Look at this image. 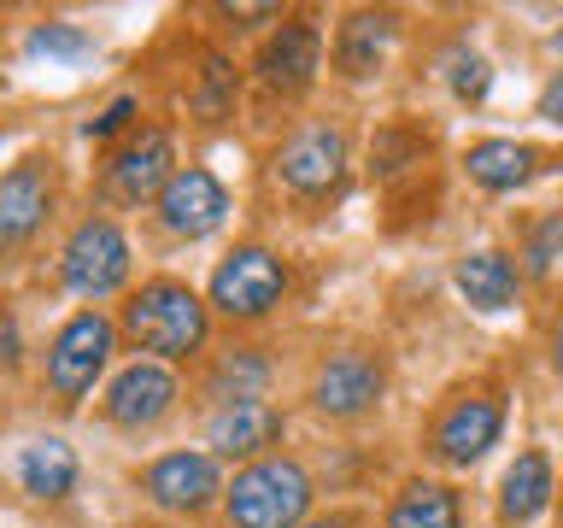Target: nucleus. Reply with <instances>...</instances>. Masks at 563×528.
I'll return each mask as SVG.
<instances>
[{
	"label": "nucleus",
	"instance_id": "nucleus-1",
	"mask_svg": "<svg viewBox=\"0 0 563 528\" xmlns=\"http://www.w3.org/2000/svg\"><path fill=\"white\" fill-rule=\"evenodd\" d=\"M123 334L135 352H158V359H188L206 346V306L183 282H147L123 306Z\"/></svg>",
	"mask_w": 563,
	"mask_h": 528
},
{
	"label": "nucleus",
	"instance_id": "nucleus-2",
	"mask_svg": "<svg viewBox=\"0 0 563 528\" xmlns=\"http://www.w3.org/2000/svg\"><path fill=\"white\" fill-rule=\"evenodd\" d=\"M306 505H311V475L294 458H258L223 493L229 528H299Z\"/></svg>",
	"mask_w": 563,
	"mask_h": 528
},
{
	"label": "nucleus",
	"instance_id": "nucleus-3",
	"mask_svg": "<svg viewBox=\"0 0 563 528\" xmlns=\"http://www.w3.org/2000/svg\"><path fill=\"white\" fill-rule=\"evenodd\" d=\"M112 359V323L100 311H77L47 346V387L59 405H77Z\"/></svg>",
	"mask_w": 563,
	"mask_h": 528
},
{
	"label": "nucleus",
	"instance_id": "nucleus-4",
	"mask_svg": "<svg viewBox=\"0 0 563 528\" xmlns=\"http://www.w3.org/2000/svg\"><path fill=\"white\" fill-rule=\"evenodd\" d=\"M288 294V271H282L276 253H264V246H235L218 276H211V306L223 317H241V323H253L276 306V299Z\"/></svg>",
	"mask_w": 563,
	"mask_h": 528
},
{
	"label": "nucleus",
	"instance_id": "nucleus-5",
	"mask_svg": "<svg viewBox=\"0 0 563 528\" xmlns=\"http://www.w3.org/2000/svg\"><path fill=\"white\" fill-rule=\"evenodd\" d=\"M130 276V241L112 218H82L65 241V282L82 299H106Z\"/></svg>",
	"mask_w": 563,
	"mask_h": 528
},
{
	"label": "nucleus",
	"instance_id": "nucleus-6",
	"mask_svg": "<svg viewBox=\"0 0 563 528\" xmlns=\"http://www.w3.org/2000/svg\"><path fill=\"white\" fill-rule=\"evenodd\" d=\"M47 218H53V165L42 153H30L0 176V253L30 246L47 229Z\"/></svg>",
	"mask_w": 563,
	"mask_h": 528
},
{
	"label": "nucleus",
	"instance_id": "nucleus-7",
	"mask_svg": "<svg viewBox=\"0 0 563 528\" xmlns=\"http://www.w3.org/2000/svg\"><path fill=\"white\" fill-rule=\"evenodd\" d=\"M276 176H282V188H294V194H329V188H341V176H346V130H334V123H311V130H299L282 141V153H276Z\"/></svg>",
	"mask_w": 563,
	"mask_h": 528
},
{
	"label": "nucleus",
	"instance_id": "nucleus-8",
	"mask_svg": "<svg viewBox=\"0 0 563 528\" xmlns=\"http://www.w3.org/2000/svg\"><path fill=\"white\" fill-rule=\"evenodd\" d=\"M170 165H176V158H170V135L158 130V123H147V130H135L112 153V165H106V188H112V200L141 206V200H153V194H165V183L176 176Z\"/></svg>",
	"mask_w": 563,
	"mask_h": 528
},
{
	"label": "nucleus",
	"instance_id": "nucleus-9",
	"mask_svg": "<svg viewBox=\"0 0 563 528\" xmlns=\"http://www.w3.org/2000/svg\"><path fill=\"white\" fill-rule=\"evenodd\" d=\"M223 211H229V194H223L218 176L200 170V165L176 170L165 183V194H158V223H165L170 235H188V241L211 235V229L223 223Z\"/></svg>",
	"mask_w": 563,
	"mask_h": 528
},
{
	"label": "nucleus",
	"instance_id": "nucleus-10",
	"mask_svg": "<svg viewBox=\"0 0 563 528\" xmlns=\"http://www.w3.org/2000/svg\"><path fill=\"white\" fill-rule=\"evenodd\" d=\"M382 399V364L369 352H334L311 382V405L323 417H364Z\"/></svg>",
	"mask_w": 563,
	"mask_h": 528
},
{
	"label": "nucleus",
	"instance_id": "nucleus-11",
	"mask_svg": "<svg viewBox=\"0 0 563 528\" xmlns=\"http://www.w3.org/2000/svg\"><path fill=\"white\" fill-rule=\"evenodd\" d=\"M317 65H323V35H317V24H306V18H288V24L258 47V82L276 88V95L311 88Z\"/></svg>",
	"mask_w": 563,
	"mask_h": 528
},
{
	"label": "nucleus",
	"instance_id": "nucleus-12",
	"mask_svg": "<svg viewBox=\"0 0 563 528\" xmlns=\"http://www.w3.org/2000/svg\"><path fill=\"white\" fill-rule=\"evenodd\" d=\"M141 487H147V499L165 505V510H206L223 493L218 487V458H206V452H165L158 464H147Z\"/></svg>",
	"mask_w": 563,
	"mask_h": 528
},
{
	"label": "nucleus",
	"instance_id": "nucleus-13",
	"mask_svg": "<svg viewBox=\"0 0 563 528\" xmlns=\"http://www.w3.org/2000/svg\"><path fill=\"white\" fill-rule=\"evenodd\" d=\"M499 429H505V405L493 394H470L434 422V452L446 458V464H475V458L499 440Z\"/></svg>",
	"mask_w": 563,
	"mask_h": 528
},
{
	"label": "nucleus",
	"instance_id": "nucleus-14",
	"mask_svg": "<svg viewBox=\"0 0 563 528\" xmlns=\"http://www.w3.org/2000/svg\"><path fill=\"white\" fill-rule=\"evenodd\" d=\"M170 405H176V376L158 364H130L112 387H106V417H112L118 429H153Z\"/></svg>",
	"mask_w": 563,
	"mask_h": 528
},
{
	"label": "nucleus",
	"instance_id": "nucleus-15",
	"mask_svg": "<svg viewBox=\"0 0 563 528\" xmlns=\"http://www.w3.org/2000/svg\"><path fill=\"white\" fill-rule=\"evenodd\" d=\"M206 440H211L223 458H253V452H264V447H276V440H282V411H276L271 399L218 405V417H211Z\"/></svg>",
	"mask_w": 563,
	"mask_h": 528
},
{
	"label": "nucleus",
	"instance_id": "nucleus-16",
	"mask_svg": "<svg viewBox=\"0 0 563 528\" xmlns=\"http://www.w3.org/2000/svg\"><path fill=\"white\" fill-rule=\"evenodd\" d=\"M387 47H394V18L387 12H352L341 35H334V65L346 70V77H376Z\"/></svg>",
	"mask_w": 563,
	"mask_h": 528
},
{
	"label": "nucleus",
	"instance_id": "nucleus-17",
	"mask_svg": "<svg viewBox=\"0 0 563 528\" xmlns=\"http://www.w3.org/2000/svg\"><path fill=\"white\" fill-rule=\"evenodd\" d=\"M18 482H24L30 499H65L77 487V452L65 440H30L18 452Z\"/></svg>",
	"mask_w": 563,
	"mask_h": 528
},
{
	"label": "nucleus",
	"instance_id": "nucleus-18",
	"mask_svg": "<svg viewBox=\"0 0 563 528\" xmlns=\"http://www.w3.org/2000/svg\"><path fill=\"white\" fill-rule=\"evenodd\" d=\"M545 499H552V464H545V452H522L499 482V517L528 522L545 510Z\"/></svg>",
	"mask_w": 563,
	"mask_h": 528
},
{
	"label": "nucleus",
	"instance_id": "nucleus-19",
	"mask_svg": "<svg viewBox=\"0 0 563 528\" xmlns=\"http://www.w3.org/2000/svg\"><path fill=\"white\" fill-rule=\"evenodd\" d=\"M464 165H470V176H475L482 188L505 194V188H522L528 176H534L540 153L522 147V141H475V147L464 153Z\"/></svg>",
	"mask_w": 563,
	"mask_h": 528
},
{
	"label": "nucleus",
	"instance_id": "nucleus-20",
	"mask_svg": "<svg viewBox=\"0 0 563 528\" xmlns=\"http://www.w3.org/2000/svg\"><path fill=\"white\" fill-rule=\"evenodd\" d=\"M457 294L482 311H505L517 299V264L505 253H470L457 258Z\"/></svg>",
	"mask_w": 563,
	"mask_h": 528
},
{
	"label": "nucleus",
	"instance_id": "nucleus-21",
	"mask_svg": "<svg viewBox=\"0 0 563 528\" xmlns=\"http://www.w3.org/2000/svg\"><path fill=\"white\" fill-rule=\"evenodd\" d=\"M387 528H457V493L440 482H411L387 510Z\"/></svg>",
	"mask_w": 563,
	"mask_h": 528
},
{
	"label": "nucleus",
	"instance_id": "nucleus-22",
	"mask_svg": "<svg viewBox=\"0 0 563 528\" xmlns=\"http://www.w3.org/2000/svg\"><path fill=\"white\" fill-rule=\"evenodd\" d=\"M264 382H271V364L258 359V352H229V359L206 376V394L218 405H246L264 394Z\"/></svg>",
	"mask_w": 563,
	"mask_h": 528
},
{
	"label": "nucleus",
	"instance_id": "nucleus-23",
	"mask_svg": "<svg viewBox=\"0 0 563 528\" xmlns=\"http://www.w3.org/2000/svg\"><path fill=\"white\" fill-rule=\"evenodd\" d=\"M229 100H235V70H229V59H218V53H206V70H200V88H194V106H200L206 118H223Z\"/></svg>",
	"mask_w": 563,
	"mask_h": 528
},
{
	"label": "nucleus",
	"instance_id": "nucleus-24",
	"mask_svg": "<svg viewBox=\"0 0 563 528\" xmlns=\"http://www.w3.org/2000/svg\"><path fill=\"white\" fill-rule=\"evenodd\" d=\"M558 264H563V211H545L534 223V235H528V271L552 276Z\"/></svg>",
	"mask_w": 563,
	"mask_h": 528
},
{
	"label": "nucleus",
	"instance_id": "nucleus-25",
	"mask_svg": "<svg viewBox=\"0 0 563 528\" xmlns=\"http://www.w3.org/2000/svg\"><path fill=\"white\" fill-rule=\"evenodd\" d=\"M417 158H422V141H417L411 130H382L376 147H369V170H376V176H394V170H405V165H417Z\"/></svg>",
	"mask_w": 563,
	"mask_h": 528
},
{
	"label": "nucleus",
	"instance_id": "nucleus-26",
	"mask_svg": "<svg viewBox=\"0 0 563 528\" xmlns=\"http://www.w3.org/2000/svg\"><path fill=\"white\" fill-rule=\"evenodd\" d=\"M30 53H59V59H82L88 53V35L70 30V24H42L30 35Z\"/></svg>",
	"mask_w": 563,
	"mask_h": 528
},
{
	"label": "nucleus",
	"instance_id": "nucleus-27",
	"mask_svg": "<svg viewBox=\"0 0 563 528\" xmlns=\"http://www.w3.org/2000/svg\"><path fill=\"white\" fill-rule=\"evenodd\" d=\"M487 82H493V70H487L482 53H464V59L452 65V95H457V100H482Z\"/></svg>",
	"mask_w": 563,
	"mask_h": 528
},
{
	"label": "nucleus",
	"instance_id": "nucleus-28",
	"mask_svg": "<svg viewBox=\"0 0 563 528\" xmlns=\"http://www.w3.org/2000/svg\"><path fill=\"white\" fill-rule=\"evenodd\" d=\"M130 118H135V100H112L100 118H88V141H112L118 130H130Z\"/></svg>",
	"mask_w": 563,
	"mask_h": 528
},
{
	"label": "nucleus",
	"instance_id": "nucleus-29",
	"mask_svg": "<svg viewBox=\"0 0 563 528\" xmlns=\"http://www.w3.org/2000/svg\"><path fill=\"white\" fill-rule=\"evenodd\" d=\"M540 118H545V123H558V130H563V70H558V77L540 88Z\"/></svg>",
	"mask_w": 563,
	"mask_h": 528
},
{
	"label": "nucleus",
	"instance_id": "nucleus-30",
	"mask_svg": "<svg viewBox=\"0 0 563 528\" xmlns=\"http://www.w3.org/2000/svg\"><path fill=\"white\" fill-rule=\"evenodd\" d=\"M552 370H558V376H563V323L552 329Z\"/></svg>",
	"mask_w": 563,
	"mask_h": 528
},
{
	"label": "nucleus",
	"instance_id": "nucleus-31",
	"mask_svg": "<svg viewBox=\"0 0 563 528\" xmlns=\"http://www.w3.org/2000/svg\"><path fill=\"white\" fill-rule=\"evenodd\" d=\"M299 528H352V517H317V522H299Z\"/></svg>",
	"mask_w": 563,
	"mask_h": 528
},
{
	"label": "nucleus",
	"instance_id": "nucleus-32",
	"mask_svg": "<svg viewBox=\"0 0 563 528\" xmlns=\"http://www.w3.org/2000/svg\"><path fill=\"white\" fill-rule=\"evenodd\" d=\"M558 47H563V35H558Z\"/></svg>",
	"mask_w": 563,
	"mask_h": 528
}]
</instances>
